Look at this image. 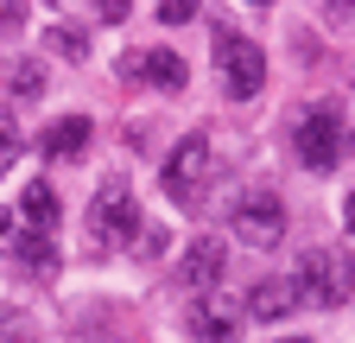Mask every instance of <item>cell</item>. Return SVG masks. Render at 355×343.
<instances>
[{"instance_id": "6da1fadb", "label": "cell", "mask_w": 355, "mask_h": 343, "mask_svg": "<svg viewBox=\"0 0 355 343\" xmlns=\"http://www.w3.org/2000/svg\"><path fill=\"white\" fill-rule=\"evenodd\" d=\"M298 299L304 306H349L355 299V261H349V248H304V261H298Z\"/></svg>"}, {"instance_id": "7a4b0ae2", "label": "cell", "mask_w": 355, "mask_h": 343, "mask_svg": "<svg viewBox=\"0 0 355 343\" xmlns=\"http://www.w3.org/2000/svg\"><path fill=\"white\" fill-rule=\"evenodd\" d=\"M209 178H216V147H209V134H184V140L171 147V159H165V197L191 210V203H203Z\"/></svg>"}, {"instance_id": "3957f363", "label": "cell", "mask_w": 355, "mask_h": 343, "mask_svg": "<svg viewBox=\"0 0 355 343\" xmlns=\"http://www.w3.org/2000/svg\"><path fill=\"white\" fill-rule=\"evenodd\" d=\"M216 70H222V96L229 102H254L260 83H266V51L241 32H222L216 38Z\"/></svg>"}, {"instance_id": "277c9868", "label": "cell", "mask_w": 355, "mask_h": 343, "mask_svg": "<svg viewBox=\"0 0 355 343\" xmlns=\"http://www.w3.org/2000/svg\"><path fill=\"white\" fill-rule=\"evenodd\" d=\"M229 229H235L248 248H273V242L286 235V203H279V191H266V185L241 191V197L229 203Z\"/></svg>"}, {"instance_id": "5b68a950", "label": "cell", "mask_w": 355, "mask_h": 343, "mask_svg": "<svg viewBox=\"0 0 355 343\" xmlns=\"http://www.w3.org/2000/svg\"><path fill=\"white\" fill-rule=\"evenodd\" d=\"M292 147H298V159H304L311 172H330V165L343 159V115H336V108H311V115L292 127Z\"/></svg>"}, {"instance_id": "8992f818", "label": "cell", "mask_w": 355, "mask_h": 343, "mask_svg": "<svg viewBox=\"0 0 355 343\" xmlns=\"http://www.w3.org/2000/svg\"><path fill=\"white\" fill-rule=\"evenodd\" d=\"M89 217H96L102 242H127L133 229H146V223H140V203H133V185H127V178H108V185L96 191V210H89Z\"/></svg>"}, {"instance_id": "52a82bcc", "label": "cell", "mask_w": 355, "mask_h": 343, "mask_svg": "<svg viewBox=\"0 0 355 343\" xmlns=\"http://www.w3.org/2000/svg\"><path fill=\"white\" fill-rule=\"evenodd\" d=\"M222 261H229V248H222L216 235H197L184 254H178V280H184L191 292H216V280H222Z\"/></svg>"}, {"instance_id": "ba28073f", "label": "cell", "mask_w": 355, "mask_h": 343, "mask_svg": "<svg viewBox=\"0 0 355 343\" xmlns=\"http://www.w3.org/2000/svg\"><path fill=\"white\" fill-rule=\"evenodd\" d=\"M121 76H140V83H153V90H184V58L178 51H165V45H153V51H127L121 58Z\"/></svg>"}, {"instance_id": "9c48e42d", "label": "cell", "mask_w": 355, "mask_h": 343, "mask_svg": "<svg viewBox=\"0 0 355 343\" xmlns=\"http://www.w3.org/2000/svg\"><path fill=\"white\" fill-rule=\"evenodd\" d=\"M184 324L203 343H235V306H229V292H197L191 312H184Z\"/></svg>"}, {"instance_id": "30bf717a", "label": "cell", "mask_w": 355, "mask_h": 343, "mask_svg": "<svg viewBox=\"0 0 355 343\" xmlns=\"http://www.w3.org/2000/svg\"><path fill=\"white\" fill-rule=\"evenodd\" d=\"M89 127H96L89 115H64V121H51V127L38 134L44 159H83V153H89Z\"/></svg>"}, {"instance_id": "8fae6325", "label": "cell", "mask_w": 355, "mask_h": 343, "mask_svg": "<svg viewBox=\"0 0 355 343\" xmlns=\"http://www.w3.org/2000/svg\"><path fill=\"white\" fill-rule=\"evenodd\" d=\"M298 306H304V299H298V280H254V292H248V312L254 318H286Z\"/></svg>"}, {"instance_id": "7c38bea8", "label": "cell", "mask_w": 355, "mask_h": 343, "mask_svg": "<svg viewBox=\"0 0 355 343\" xmlns=\"http://www.w3.org/2000/svg\"><path fill=\"white\" fill-rule=\"evenodd\" d=\"M19 223H26V235H51V229H58V191L44 185V178L26 185V197H19Z\"/></svg>"}, {"instance_id": "4fadbf2b", "label": "cell", "mask_w": 355, "mask_h": 343, "mask_svg": "<svg viewBox=\"0 0 355 343\" xmlns=\"http://www.w3.org/2000/svg\"><path fill=\"white\" fill-rule=\"evenodd\" d=\"M13 254H19V267H32V274H58V248H51V235H13Z\"/></svg>"}, {"instance_id": "5bb4252c", "label": "cell", "mask_w": 355, "mask_h": 343, "mask_svg": "<svg viewBox=\"0 0 355 343\" xmlns=\"http://www.w3.org/2000/svg\"><path fill=\"white\" fill-rule=\"evenodd\" d=\"M19 147H26V134H19V121L0 108V178L13 172V159H19Z\"/></svg>"}, {"instance_id": "9a60e30c", "label": "cell", "mask_w": 355, "mask_h": 343, "mask_svg": "<svg viewBox=\"0 0 355 343\" xmlns=\"http://www.w3.org/2000/svg\"><path fill=\"white\" fill-rule=\"evenodd\" d=\"M51 51L83 64V58H89V32H76V26H51Z\"/></svg>"}, {"instance_id": "2e32d148", "label": "cell", "mask_w": 355, "mask_h": 343, "mask_svg": "<svg viewBox=\"0 0 355 343\" xmlns=\"http://www.w3.org/2000/svg\"><path fill=\"white\" fill-rule=\"evenodd\" d=\"M13 96H26V102L44 96V70H38V64H19V70H13Z\"/></svg>"}, {"instance_id": "e0dca14e", "label": "cell", "mask_w": 355, "mask_h": 343, "mask_svg": "<svg viewBox=\"0 0 355 343\" xmlns=\"http://www.w3.org/2000/svg\"><path fill=\"white\" fill-rule=\"evenodd\" d=\"M159 19H165V26H184V19H197V7H191V0H165Z\"/></svg>"}, {"instance_id": "ac0fdd59", "label": "cell", "mask_w": 355, "mask_h": 343, "mask_svg": "<svg viewBox=\"0 0 355 343\" xmlns=\"http://www.w3.org/2000/svg\"><path fill=\"white\" fill-rule=\"evenodd\" d=\"M343 223H349V235H355V191L343 197Z\"/></svg>"}, {"instance_id": "d6986e66", "label": "cell", "mask_w": 355, "mask_h": 343, "mask_svg": "<svg viewBox=\"0 0 355 343\" xmlns=\"http://www.w3.org/2000/svg\"><path fill=\"white\" fill-rule=\"evenodd\" d=\"M7 223H13V217H7V210H0V242H7Z\"/></svg>"}, {"instance_id": "ffe728a7", "label": "cell", "mask_w": 355, "mask_h": 343, "mask_svg": "<svg viewBox=\"0 0 355 343\" xmlns=\"http://www.w3.org/2000/svg\"><path fill=\"white\" fill-rule=\"evenodd\" d=\"M292 343H304V337H292Z\"/></svg>"}]
</instances>
